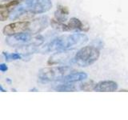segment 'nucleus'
Here are the masks:
<instances>
[{
	"instance_id": "8",
	"label": "nucleus",
	"mask_w": 128,
	"mask_h": 120,
	"mask_svg": "<svg viewBox=\"0 0 128 120\" xmlns=\"http://www.w3.org/2000/svg\"><path fill=\"white\" fill-rule=\"evenodd\" d=\"M19 0H13L5 4H1L0 6V19L1 21L3 22L9 17L10 12L13 10V8L15 7L18 4L20 3Z\"/></svg>"
},
{
	"instance_id": "5",
	"label": "nucleus",
	"mask_w": 128,
	"mask_h": 120,
	"mask_svg": "<svg viewBox=\"0 0 128 120\" xmlns=\"http://www.w3.org/2000/svg\"><path fill=\"white\" fill-rule=\"evenodd\" d=\"M56 29L68 31V30H83V24L78 18H71L66 23L62 22L54 26Z\"/></svg>"
},
{
	"instance_id": "13",
	"label": "nucleus",
	"mask_w": 128,
	"mask_h": 120,
	"mask_svg": "<svg viewBox=\"0 0 128 120\" xmlns=\"http://www.w3.org/2000/svg\"><path fill=\"white\" fill-rule=\"evenodd\" d=\"M7 66H6V65H5L4 63H2L1 65H0V70H1L2 72H5V71H6L7 70Z\"/></svg>"
},
{
	"instance_id": "1",
	"label": "nucleus",
	"mask_w": 128,
	"mask_h": 120,
	"mask_svg": "<svg viewBox=\"0 0 128 120\" xmlns=\"http://www.w3.org/2000/svg\"><path fill=\"white\" fill-rule=\"evenodd\" d=\"M86 35L83 34H73L64 35L56 38L46 45V51L54 50H66L78 47L87 42Z\"/></svg>"
},
{
	"instance_id": "3",
	"label": "nucleus",
	"mask_w": 128,
	"mask_h": 120,
	"mask_svg": "<svg viewBox=\"0 0 128 120\" xmlns=\"http://www.w3.org/2000/svg\"><path fill=\"white\" fill-rule=\"evenodd\" d=\"M71 72L72 69L67 66L46 67L39 71L38 78L43 82L57 81V80H62Z\"/></svg>"
},
{
	"instance_id": "7",
	"label": "nucleus",
	"mask_w": 128,
	"mask_h": 120,
	"mask_svg": "<svg viewBox=\"0 0 128 120\" xmlns=\"http://www.w3.org/2000/svg\"><path fill=\"white\" fill-rule=\"evenodd\" d=\"M118 89V84L114 81L110 80H105L101 81L95 84L94 87V90L99 92H112Z\"/></svg>"
},
{
	"instance_id": "4",
	"label": "nucleus",
	"mask_w": 128,
	"mask_h": 120,
	"mask_svg": "<svg viewBox=\"0 0 128 120\" xmlns=\"http://www.w3.org/2000/svg\"><path fill=\"white\" fill-rule=\"evenodd\" d=\"M33 22L29 21H21V22H15L8 24L5 26L2 30V33L5 35H14L16 34L23 33L25 31L31 30L33 29Z\"/></svg>"
},
{
	"instance_id": "6",
	"label": "nucleus",
	"mask_w": 128,
	"mask_h": 120,
	"mask_svg": "<svg viewBox=\"0 0 128 120\" xmlns=\"http://www.w3.org/2000/svg\"><path fill=\"white\" fill-rule=\"evenodd\" d=\"M30 40V34L28 33H19L9 36L6 42L10 46H21Z\"/></svg>"
},
{
	"instance_id": "10",
	"label": "nucleus",
	"mask_w": 128,
	"mask_h": 120,
	"mask_svg": "<svg viewBox=\"0 0 128 120\" xmlns=\"http://www.w3.org/2000/svg\"><path fill=\"white\" fill-rule=\"evenodd\" d=\"M87 78V74L84 72H71L70 74L66 75L62 80L65 82L72 83L84 80Z\"/></svg>"
},
{
	"instance_id": "2",
	"label": "nucleus",
	"mask_w": 128,
	"mask_h": 120,
	"mask_svg": "<svg viewBox=\"0 0 128 120\" xmlns=\"http://www.w3.org/2000/svg\"><path fill=\"white\" fill-rule=\"evenodd\" d=\"M100 52L98 48L93 46H86L77 51L73 60L80 66H87L97 61Z\"/></svg>"
},
{
	"instance_id": "9",
	"label": "nucleus",
	"mask_w": 128,
	"mask_h": 120,
	"mask_svg": "<svg viewBox=\"0 0 128 120\" xmlns=\"http://www.w3.org/2000/svg\"><path fill=\"white\" fill-rule=\"evenodd\" d=\"M52 6L50 0H36L32 12L34 14H41L49 10Z\"/></svg>"
},
{
	"instance_id": "12",
	"label": "nucleus",
	"mask_w": 128,
	"mask_h": 120,
	"mask_svg": "<svg viewBox=\"0 0 128 120\" xmlns=\"http://www.w3.org/2000/svg\"><path fill=\"white\" fill-rule=\"evenodd\" d=\"M94 85H95V84H94L93 82L90 81V82H86V83L82 84L81 88H80V89H81V90H94Z\"/></svg>"
},
{
	"instance_id": "11",
	"label": "nucleus",
	"mask_w": 128,
	"mask_h": 120,
	"mask_svg": "<svg viewBox=\"0 0 128 120\" xmlns=\"http://www.w3.org/2000/svg\"><path fill=\"white\" fill-rule=\"evenodd\" d=\"M3 55L5 56L6 59L7 61H10V60H17L21 58V55L18 53H3Z\"/></svg>"
}]
</instances>
